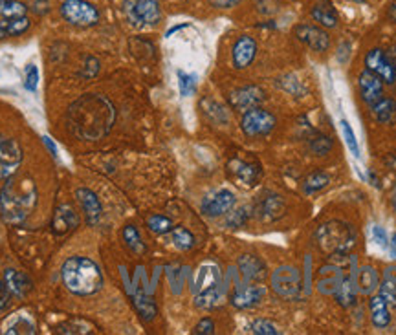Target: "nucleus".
<instances>
[{
  "instance_id": "1",
  "label": "nucleus",
  "mask_w": 396,
  "mask_h": 335,
  "mask_svg": "<svg viewBox=\"0 0 396 335\" xmlns=\"http://www.w3.org/2000/svg\"><path fill=\"white\" fill-rule=\"evenodd\" d=\"M116 108L105 95H81L70 105L66 112L68 128L79 140L99 142L114 126Z\"/></svg>"
},
{
  "instance_id": "2",
  "label": "nucleus",
  "mask_w": 396,
  "mask_h": 335,
  "mask_svg": "<svg viewBox=\"0 0 396 335\" xmlns=\"http://www.w3.org/2000/svg\"><path fill=\"white\" fill-rule=\"evenodd\" d=\"M37 205V185L28 176H10L0 189V216L6 224L26 222Z\"/></svg>"
},
{
  "instance_id": "3",
  "label": "nucleus",
  "mask_w": 396,
  "mask_h": 335,
  "mask_svg": "<svg viewBox=\"0 0 396 335\" xmlns=\"http://www.w3.org/2000/svg\"><path fill=\"white\" fill-rule=\"evenodd\" d=\"M64 288L73 295L87 297L98 294L103 286V271L87 257H70L61 267Z\"/></svg>"
},
{
  "instance_id": "4",
  "label": "nucleus",
  "mask_w": 396,
  "mask_h": 335,
  "mask_svg": "<svg viewBox=\"0 0 396 335\" xmlns=\"http://www.w3.org/2000/svg\"><path fill=\"white\" fill-rule=\"evenodd\" d=\"M316 244L319 251L329 257L347 255L358 244V231L347 222L329 220L319 225L316 231Z\"/></svg>"
},
{
  "instance_id": "5",
  "label": "nucleus",
  "mask_w": 396,
  "mask_h": 335,
  "mask_svg": "<svg viewBox=\"0 0 396 335\" xmlns=\"http://www.w3.org/2000/svg\"><path fill=\"white\" fill-rule=\"evenodd\" d=\"M356 271H358V262H356V257L349 253L330 257L329 264H325L319 269L318 289L323 295H336L345 278L356 275Z\"/></svg>"
},
{
  "instance_id": "6",
  "label": "nucleus",
  "mask_w": 396,
  "mask_h": 335,
  "mask_svg": "<svg viewBox=\"0 0 396 335\" xmlns=\"http://www.w3.org/2000/svg\"><path fill=\"white\" fill-rule=\"evenodd\" d=\"M61 15L72 26L90 28L99 22V10L87 0H64L61 4Z\"/></svg>"
},
{
  "instance_id": "7",
  "label": "nucleus",
  "mask_w": 396,
  "mask_h": 335,
  "mask_svg": "<svg viewBox=\"0 0 396 335\" xmlns=\"http://www.w3.org/2000/svg\"><path fill=\"white\" fill-rule=\"evenodd\" d=\"M271 288L279 297L294 300L301 294V273L294 266H279L276 271L271 273Z\"/></svg>"
},
{
  "instance_id": "8",
  "label": "nucleus",
  "mask_w": 396,
  "mask_h": 335,
  "mask_svg": "<svg viewBox=\"0 0 396 335\" xmlns=\"http://www.w3.org/2000/svg\"><path fill=\"white\" fill-rule=\"evenodd\" d=\"M125 13L134 26H154L162 21L158 0H125Z\"/></svg>"
},
{
  "instance_id": "9",
  "label": "nucleus",
  "mask_w": 396,
  "mask_h": 335,
  "mask_svg": "<svg viewBox=\"0 0 396 335\" xmlns=\"http://www.w3.org/2000/svg\"><path fill=\"white\" fill-rule=\"evenodd\" d=\"M276 115L271 114V112L264 111V108H261V106H255V108L246 111L244 115H242V121H240L242 132L250 137L268 136V134L276 128Z\"/></svg>"
},
{
  "instance_id": "10",
  "label": "nucleus",
  "mask_w": 396,
  "mask_h": 335,
  "mask_svg": "<svg viewBox=\"0 0 396 335\" xmlns=\"http://www.w3.org/2000/svg\"><path fill=\"white\" fill-rule=\"evenodd\" d=\"M22 163V149L17 140L0 134V180L17 174Z\"/></svg>"
},
{
  "instance_id": "11",
  "label": "nucleus",
  "mask_w": 396,
  "mask_h": 335,
  "mask_svg": "<svg viewBox=\"0 0 396 335\" xmlns=\"http://www.w3.org/2000/svg\"><path fill=\"white\" fill-rule=\"evenodd\" d=\"M365 70H369L375 75L387 84H395L396 81V64L393 63V59L387 55L384 50L375 48L365 55Z\"/></svg>"
},
{
  "instance_id": "12",
  "label": "nucleus",
  "mask_w": 396,
  "mask_h": 335,
  "mask_svg": "<svg viewBox=\"0 0 396 335\" xmlns=\"http://www.w3.org/2000/svg\"><path fill=\"white\" fill-rule=\"evenodd\" d=\"M237 204V198L235 194L228 189H220V191H215V193L208 194L206 198L202 200L200 204V211L204 215L209 216V218H217V216L228 215L231 209Z\"/></svg>"
},
{
  "instance_id": "13",
  "label": "nucleus",
  "mask_w": 396,
  "mask_h": 335,
  "mask_svg": "<svg viewBox=\"0 0 396 335\" xmlns=\"http://www.w3.org/2000/svg\"><path fill=\"white\" fill-rule=\"evenodd\" d=\"M253 213H255L259 220L270 224V222L279 220V218L287 213V202H285L281 194L264 193L262 198L257 200Z\"/></svg>"
},
{
  "instance_id": "14",
  "label": "nucleus",
  "mask_w": 396,
  "mask_h": 335,
  "mask_svg": "<svg viewBox=\"0 0 396 335\" xmlns=\"http://www.w3.org/2000/svg\"><path fill=\"white\" fill-rule=\"evenodd\" d=\"M266 99L264 90L255 84H248V86H240V88L233 90L230 94V105L235 111L246 112L250 108H255Z\"/></svg>"
},
{
  "instance_id": "15",
  "label": "nucleus",
  "mask_w": 396,
  "mask_h": 335,
  "mask_svg": "<svg viewBox=\"0 0 396 335\" xmlns=\"http://www.w3.org/2000/svg\"><path fill=\"white\" fill-rule=\"evenodd\" d=\"M294 35H296L305 46L314 50V52L323 53L330 48L329 33L321 30V28L314 26V24H299V26H296V30H294Z\"/></svg>"
},
{
  "instance_id": "16",
  "label": "nucleus",
  "mask_w": 396,
  "mask_h": 335,
  "mask_svg": "<svg viewBox=\"0 0 396 335\" xmlns=\"http://www.w3.org/2000/svg\"><path fill=\"white\" fill-rule=\"evenodd\" d=\"M266 295V288L262 284H253V283H246L244 286L235 289L233 297H231V304L235 308L239 309H248L253 308L257 304L261 303L262 298Z\"/></svg>"
},
{
  "instance_id": "17",
  "label": "nucleus",
  "mask_w": 396,
  "mask_h": 335,
  "mask_svg": "<svg viewBox=\"0 0 396 335\" xmlns=\"http://www.w3.org/2000/svg\"><path fill=\"white\" fill-rule=\"evenodd\" d=\"M228 169H230L231 176H233L240 185H244V187L255 185L262 174L259 163L242 162V160H231V162L228 163Z\"/></svg>"
},
{
  "instance_id": "18",
  "label": "nucleus",
  "mask_w": 396,
  "mask_h": 335,
  "mask_svg": "<svg viewBox=\"0 0 396 335\" xmlns=\"http://www.w3.org/2000/svg\"><path fill=\"white\" fill-rule=\"evenodd\" d=\"M358 86H360L361 99L367 105H375L376 101L384 97V81L378 75H375L369 70H363L358 77Z\"/></svg>"
},
{
  "instance_id": "19",
  "label": "nucleus",
  "mask_w": 396,
  "mask_h": 335,
  "mask_svg": "<svg viewBox=\"0 0 396 335\" xmlns=\"http://www.w3.org/2000/svg\"><path fill=\"white\" fill-rule=\"evenodd\" d=\"M237 266L244 277V283L262 284L266 280V275H268L266 264L255 255H242L237 262Z\"/></svg>"
},
{
  "instance_id": "20",
  "label": "nucleus",
  "mask_w": 396,
  "mask_h": 335,
  "mask_svg": "<svg viewBox=\"0 0 396 335\" xmlns=\"http://www.w3.org/2000/svg\"><path fill=\"white\" fill-rule=\"evenodd\" d=\"M255 55H257V42L253 41V39L248 37V35H242V37L237 39V42H235L233 46V53H231L235 68L237 70L248 68V66L255 61Z\"/></svg>"
},
{
  "instance_id": "21",
  "label": "nucleus",
  "mask_w": 396,
  "mask_h": 335,
  "mask_svg": "<svg viewBox=\"0 0 396 335\" xmlns=\"http://www.w3.org/2000/svg\"><path fill=\"white\" fill-rule=\"evenodd\" d=\"M79 215L73 211L70 204L59 205L52 218V231L55 235H66L68 231H73L79 227Z\"/></svg>"
},
{
  "instance_id": "22",
  "label": "nucleus",
  "mask_w": 396,
  "mask_h": 335,
  "mask_svg": "<svg viewBox=\"0 0 396 335\" xmlns=\"http://www.w3.org/2000/svg\"><path fill=\"white\" fill-rule=\"evenodd\" d=\"M75 198H78L81 209L84 211L87 222L90 225H98L99 220H101V215H103V209H101V204H99V198L96 196V193H92L87 187H81L75 191Z\"/></svg>"
},
{
  "instance_id": "23",
  "label": "nucleus",
  "mask_w": 396,
  "mask_h": 335,
  "mask_svg": "<svg viewBox=\"0 0 396 335\" xmlns=\"http://www.w3.org/2000/svg\"><path fill=\"white\" fill-rule=\"evenodd\" d=\"M4 284L8 286V289L11 291L13 297H26L30 291H32L33 284L32 280L28 278V275L24 273L17 271V269H6L4 271Z\"/></svg>"
},
{
  "instance_id": "24",
  "label": "nucleus",
  "mask_w": 396,
  "mask_h": 335,
  "mask_svg": "<svg viewBox=\"0 0 396 335\" xmlns=\"http://www.w3.org/2000/svg\"><path fill=\"white\" fill-rule=\"evenodd\" d=\"M220 284V271L219 267L213 264H204L200 266L197 273V283H195V294H202V291H211V289H219Z\"/></svg>"
},
{
  "instance_id": "25",
  "label": "nucleus",
  "mask_w": 396,
  "mask_h": 335,
  "mask_svg": "<svg viewBox=\"0 0 396 335\" xmlns=\"http://www.w3.org/2000/svg\"><path fill=\"white\" fill-rule=\"evenodd\" d=\"M380 286V275L372 266H361L356 271V289L358 294L370 295L375 294L376 288Z\"/></svg>"
},
{
  "instance_id": "26",
  "label": "nucleus",
  "mask_w": 396,
  "mask_h": 335,
  "mask_svg": "<svg viewBox=\"0 0 396 335\" xmlns=\"http://www.w3.org/2000/svg\"><path fill=\"white\" fill-rule=\"evenodd\" d=\"M369 308H370V320L376 328H387L389 323H391V314H389V303L381 295H375L370 297L369 300Z\"/></svg>"
},
{
  "instance_id": "27",
  "label": "nucleus",
  "mask_w": 396,
  "mask_h": 335,
  "mask_svg": "<svg viewBox=\"0 0 396 335\" xmlns=\"http://www.w3.org/2000/svg\"><path fill=\"white\" fill-rule=\"evenodd\" d=\"M312 19L325 28H336L339 22L338 11L329 0H321L312 8Z\"/></svg>"
},
{
  "instance_id": "28",
  "label": "nucleus",
  "mask_w": 396,
  "mask_h": 335,
  "mask_svg": "<svg viewBox=\"0 0 396 335\" xmlns=\"http://www.w3.org/2000/svg\"><path fill=\"white\" fill-rule=\"evenodd\" d=\"M30 26H32V22H30V19H28L26 15L4 19V21H0V39L22 35L24 32H28V28Z\"/></svg>"
},
{
  "instance_id": "29",
  "label": "nucleus",
  "mask_w": 396,
  "mask_h": 335,
  "mask_svg": "<svg viewBox=\"0 0 396 335\" xmlns=\"http://www.w3.org/2000/svg\"><path fill=\"white\" fill-rule=\"evenodd\" d=\"M356 294H358V289H356V275H350V277H347L341 283V286H339L334 297H336L339 306L350 308L356 303Z\"/></svg>"
},
{
  "instance_id": "30",
  "label": "nucleus",
  "mask_w": 396,
  "mask_h": 335,
  "mask_svg": "<svg viewBox=\"0 0 396 335\" xmlns=\"http://www.w3.org/2000/svg\"><path fill=\"white\" fill-rule=\"evenodd\" d=\"M370 108H372V115L376 121H380V123H391L396 115V103L389 97H381L375 105H370Z\"/></svg>"
},
{
  "instance_id": "31",
  "label": "nucleus",
  "mask_w": 396,
  "mask_h": 335,
  "mask_svg": "<svg viewBox=\"0 0 396 335\" xmlns=\"http://www.w3.org/2000/svg\"><path fill=\"white\" fill-rule=\"evenodd\" d=\"M378 288H380L381 297L386 298L389 304L396 306V266L387 267L386 273H384V280Z\"/></svg>"
},
{
  "instance_id": "32",
  "label": "nucleus",
  "mask_w": 396,
  "mask_h": 335,
  "mask_svg": "<svg viewBox=\"0 0 396 335\" xmlns=\"http://www.w3.org/2000/svg\"><path fill=\"white\" fill-rule=\"evenodd\" d=\"M308 145H310V151L316 156H327L334 147L330 136H325V134H319V132H314L312 136L308 137Z\"/></svg>"
},
{
  "instance_id": "33",
  "label": "nucleus",
  "mask_w": 396,
  "mask_h": 335,
  "mask_svg": "<svg viewBox=\"0 0 396 335\" xmlns=\"http://www.w3.org/2000/svg\"><path fill=\"white\" fill-rule=\"evenodd\" d=\"M329 176L321 173V171H318V173L308 174L307 178H305V182H303V191L307 194L319 193V191H323V189L329 185Z\"/></svg>"
},
{
  "instance_id": "34",
  "label": "nucleus",
  "mask_w": 396,
  "mask_h": 335,
  "mask_svg": "<svg viewBox=\"0 0 396 335\" xmlns=\"http://www.w3.org/2000/svg\"><path fill=\"white\" fill-rule=\"evenodd\" d=\"M171 235L174 246H177L178 249H182V251H188V249H191V247L195 246L193 233L186 229V227H180V225H178V227H172Z\"/></svg>"
},
{
  "instance_id": "35",
  "label": "nucleus",
  "mask_w": 396,
  "mask_h": 335,
  "mask_svg": "<svg viewBox=\"0 0 396 335\" xmlns=\"http://www.w3.org/2000/svg\"><path fill=\"white\" fill-rule=\"evenodd\" d=\"M123 240L127 242V246L131 251H134L136 255H141V253H145V244L141 242V236L138 233L134 225H125L123 227Z\"/></svg>"
},
{
  "instance_id": "36",
  "label": "nucleus",
  "mask_w": 396,
  "mask_h": 335,
  "mask_svg": "<svg viewBox=\"0 0 396 335\" xmlns=\"http://www.w3.org/2000/svg\"><path fill=\"white\" fill-rule=\"evenodd\" d=\"M277 86H279L281 90H285L287 94L294 95V97H296V95H303L305 92H307L305 86L301 84V81H299V79L292 74H287L277 79Z\"/></svg>"
},
{
  "instance_id": "37",
  "label": "nucleus",
  "mask_w": 396,
  "mask_h": 335,
  "mask_svg": "<svg viewBox=\"0 0 396 335\" xmlns=\"http://www.w3.org/2000/svg\"><path fill=\"white\" fill-rule=\"evenodd\" d=\"M28 11V6L19 2V0H0V15L4 19H13V17H24Z\"/></svg>"
},
{
  "instance_id": "38",
  "label": "nucleus",
  "mask_w": 396,
  "mask_h": 335,
  "mask_svg": "<svg viewBox=\"0 0 396 335\" xmlns=\"http://www.w3.org/2000/svg\"><path fill=\"white\" fill-rule=\"evenodd\" d=\"M134 306L136 309H138V314L145 320L154 319V315H156V304H154V300H152L151 297H147V295H136Z\"/></svg>"
},
{
  "instance_id": "39",
  "label": "nucleus",
  "mask_w": 396,
  "mask_h": 335,
  "mask_svg": "<svg viewBox=\"0 0 396 335\" xmlns=\"http://www.w3.org/2000/svg\"><path fill=\"white\" fill-rule=\"evenodd\" d=\"M147 227L154 233V235H165L172 231V222L163 215H152L147 218Z\"/></svg>"
},
{
  "instance_id": "40",
  "label": "nucleus",
  "mask_w": 396,
  "mask_h": 335,
  "mask_svg": "<svg viewBox=\"0 0 396 335\" xmlns=\"http://www.w3.org/2000/svg\"><path fill=\"white\" fill-rule=\"evenodd\" d=\"M202 106L206 115L211 117L213 121H217V123H228V119H230V115H228L224 106L219 105V103H215V101H204Z\"/></svg>"
},
{
  "instance_id": "41",
  "label": "nucleus",
  "mask_w": 396,
  "mask_h": 335,
  "mask_svg": "<svg viewBox=\"0 0 396 335\" xmlns=\"http://www.w3.org/2000/svg\"><path fill=\"white\" fill-rule=\"evenodd\" d=\"M178 88L183 97H189L197 92V75L186 74L182 70H178Z\"/></svg>"
},
{
  "instance_id": "42",
  "label": "nucleus",
  "mask_w": 396,
  "mask_h": 335,
  "mask_svg": "<svg viewBox=\"0 0 396 335\" xmlns=\"http://www.w3.org/2000/svg\"><path fill=\"white\" fill-rule=\"evenodd\" d=\"M4 334H35V325H33L30 319H26V317H17V319L6 328Z\"/></svg>"
},
{
  "instance_id": "43",
  "label": "nucleus",
  "mask_w": 396,
  "mask_h": 335,
  "mask_svg": "<svg viewBox=\"0 0 396 335\" xmlns=\"http://www.w3.org/2000/svg\"><path fill=\"white\" fill-rule=\"evenodd\" d=\"M341 134H343L345 143H347V147H349L350 152H352V156L360 157V147H358V142H356L354 131L350 128V125L347 121H341Z\"/></svg>"
},
{
  "instance_id": "44",
  "label": "nucleus",
  "mask_w": 396,
  "mask_h": 335,
  "mask_svg": "<svg viewBox=\"0 0 396 335\" xmlns=\"http://www.w3.org/2000/svg\"><path fill=\"white\" fill-rule=\"evenodd\" d=\"M248 218H250L248 209H246V207H240V209L233 211V213L226 218V225L231 227V229H240V227L248 222Z\"/></svg>"
},
{
  "instance_id": "45",
  "label": "nucleus",
  "mask_w": 396,
  "mask_h": 335,
  "mask_svg": "<svg viewBox=\"0 0 396 335\" xmlns=\"http://www.w3.org/2000/svg\"><path fill=\"white\" fill-rule=\"evenodd\" d=\"M251 334H257V335H277L279 330H277V326L273 323L266 319H257L251 323L250 326Z\"/></svg>"
},
{
  "instance_id": "46",
  "label": "nucleus",
  "mask_w": 396,
  "mask_h": 335,
  "mask_svg": "<svg viewBox=\"0 0 396 335\" xmlns=\"http://www.w3.org/2000/svg\"><path fill=\"white\" fill-rule=\"evenodd\" d=\"M99 61L96 57H87L84 59V64H83V70H81V77L84 79H94L96 75L99 74Z\"/></svg>"
},
{
  "instance_id": "47",
  "label": "nucleus",
  "mask_w": 396,
  "mask_h": 335,
  "mask_svg": "<svg viewBox=\"0 0 396 335\" xmlns=\"http://www.w3.org/2000/svg\"><path fill=\"white\" fill-rule=\"evenodd\" d=\"M37 84H39V70L35 64H28L26 66V81H24V88L30 92H35Z\"/></svg>"
},
{
  "instance_id": "48",
  "label": "nucleus",
  "mask_w": 396,
  "mask_h": 335,
  "mask_svg": "<svg viewBox=\"0 0 396 335\" xmlns=\"http://www.w3.org/2000/svg\"><path fill=\"white\" fill-rule=\"evenodd\" d=\"M11 297H13V295H11V291L8 289V286L0 280V315L8 312V308L11 306Z\"/></svg>"
},
{
  "instance_id": "49",
  "label": "nucleus",
  "mask_w": 396,
  "mask_h": 335,
  "mask_svg": "<svg viewBox=\"0 0 396 335\" xmlns=\"http://www.w3.org/2000/svg\"><path fill=\"white\" fill-rule=\"evenodd\" d=\"M193 334H197V335H211V334H215V323L211 319H202L200 323H198L197 326H195V330H193Z\"/></svg>"
},
{
  "instance_id": "50",
  "label": "nucleus",
  "mask_w": 396,
  "mask_h": 335,
  "mask_svg": "<svg viewBox=\"0 0 396 335\" xmlns=\"http://www.w3.org/2000/svg\"><path fill=\"white\" fill-rule=\"evenodd\" d=\"M372 238H375V242L378 244V246L387 247V235H386V231H384V227L375 225V227H372Z\"/></svg>"
},
{
  "instance_id": "51",
  "label": "nucleus",
  "mask_w": 396,
  "mask_h": 335,
  "mask_svg": "<svg viewBox=\"0 0 396 335\" xmlns=\"http://www.w3.org/2000/svg\"><path fill=\"white\" fill-rule=\"evenodd\" d=\"M209 2L215 8H220V10H230V8H235V6L239 4L240 0H209Z\"/></svg>"
},
{
  "instance_id": "52",
  "label": "nucleus",
  "mask_w": 396,
  "mask_h": 335,
  "mask_svg": "<svg viewBox=\"0 0 396 335\" xmlns=\"http://www.w3.org/2000/svg\"><path fill=\"white\" fill-rule=\"evenodd\" d=\"M48 8H50V6H48L46 0H33L32 10L35 11L37 15H44V13L48 11Z\"/></svg>"
},
{
  "instance_id": "53",
  "label": "nucleus",
  "mask_w": 396,
  "mask_h": 335,
  "mask_svg": "<svg viewBox=\"0 0 396 335\" xmlns=\"http://www.w3.org/2000/svg\"><path fill=\"white\" fill-rule=\"evenodd\" d=\"M42 140H44V143H46V147L50 149V152H52V156H57V149H55V145H53V143H52V140H50V137H48V136H44V137H42Z\"/></svg>"
},
{
  "instance_id": "54",
  "label": "nucleus",
  "mask_w": 396,
  "mask_h": 335,
  "mask_svg": "<svg viewBox=\"0 0 396 335\" xmlns=\"http://www.w3.org/2000/svg\"><path fill=\"white\" fill-rule=\"evenodd\" d=\"M389 246H391V255L393 258H396V233L393 235V240L389 242Z\"/></svg>"
},
{
  "instance_id": "55",
  "label": "nucleus",
  "mask_w": 396,
  "mask_h": 335,
  "mask_svg": "<svg viewBox=\"0 0 396 335\" xmlns=\"http://www.w3.org/2000/svg\"><path fill=\"white\" fill-rule=\"evenodd\" d=\"M389 19H391V21L396 24V2L391 6V8H389Z\"/></svg>"
},
{
  "instance_id": "56",
  "label": "nucleus",
  "mask_w": 396,
  "mask_h": 335,
  "mask_svg": "<svg viewBox=\"0 0 396 335\" xmlns=\"http://www.w3.org/2000/svg\"><path fill=\"white\" fill-rule=\"evenodd\" d=\"M182 28H188V24H182V26H174V28H171V30H169V32H167V37H171L172 33L178 32V30H182Z\"/></svg>"
},
{
  "instance_id": "57",
  "label": "nucleus",
  "mask_w": 396,
  "mask_h": 335,
  "mask_svg": "<svg viewBox=\"0 0 396 335\" xmlns=\"http://www.w3.org/2000/svg\"><path fill=\"white\" fill-rule=\"evenodd\" d=\"M354 2H365V0H354Z\"/></svg>"
},
{
  "instance_id": "58",
  "label": "nucleus",
  "mask_w": 396,
  "mask_h": 335,
  "mask_svg": "<svg viewBox=\"0 0 396 335\" xmlns=\"http://www.w3.org/2000/svg\"><path fill=\"white\" fill-rule=\"evenodd\" d=\"M393 63H395V64H396V52H395V61H393Z\"/></svg>"
}]
</instances>
